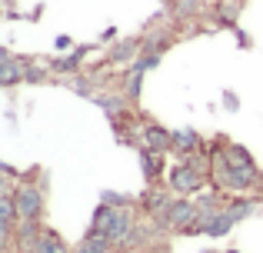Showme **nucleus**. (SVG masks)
<instances>
[{"label": "nucleus", "instance_id": "obj_1", "mask_svg": "<svg viewBox=\"0 0 263 253\" xmlns=\"http://www.w3.org/2000/svg\"><path fill=\"white\" fill-rule=\"evenodd\" d=\"M213 180H217L220 187H227V190H247V187H253V180H257V167L233 163L230 157L220 150V153L213 157Z\"/></svg>", "mask_w": 263, "mask_h": 253}, {"label": "nucleus", "instance_id": "obj_2", "mask_svg": "<svg viewBox=\"0 0 263 253\" xmlns=\"http://www.w3.org/2000/svg\"><path fill=\"white\" fill-rule=\"evenodd\" d=\"M13 203H17V213L20 220H37L40 210H44V200H40V190L37 187H17V193H13Z\"/></svg>", "mask_w": 263, "mask_h": 253}, {"label": "nucleus", "instance_id": "obj_3", "mask_svg": "<svg viewBox=\"0 0 263 253\" xmlns=\"http://www.w3.org/2000/svg\"><path fill=\"white\" fill-rule=\"evenodd\" d=\"M163 220H167L170 227H177V230H186L190 223L200 220V210H197V203H193V200H174V203H170V210L163 213Z\"/></svg>", "mask_w": 263, "mask_h": 253}, {"label": "nucleus", "instance_id": "obj_4", "mask_svg": "<svg viewBox=\"0 0 263 253\" xmlns=\"http://www.w3.org/2000/svg\"><path fill=\"white\" fill-rule=\"evenodd\" d=\"M170 183H174L177 193H193V190L203 183V177L197 173V167H193V163H180L174 173H170Z\"/></svg>", "mask_w": 263, "mask_h": 253}, {"label": "nucleus", "instance_id": "obj_5", "mask_svg": "<svg viewBox=\"0 0 263 253\" xmlns=\"http://www.w3.org/2000/svg\"><path fill=\"white\" fill-rule=\"evenodd\" d=\"M233 223H237V220H233L230 210H217L213 217L200 220V227H203V233H206V237H227V233L233 230Z\"/></svg>", "mask_w": 263, "mask_h": 253}, {"label": "nucleus", "instance_id": "obj_6", "mask_svg": "<svg viewBox=\"0 0 263 253\" xmlns=\"http://www.w3.org/2000/svg\"><path fill=\"white\" fill-rule=\"evenodd\" d=\"M20 80H27V67L20 64V60H0V84L4 87H13L20 84Z\"/></svg>", "mask_w": 263, "mask_h": 253}, {"label": "nucleus", "instance_id": "obj_7", "mask_svg": "<svg viewBox=\"0 0 263 253\" xmlns=\"http://www.w3.org/2000/svg\"><path fill=\"white\" fill-rule=\"evenodd\" d=\"M143 140H147V147L157 150V153L174 150V133H167V130H160V127H147L143 130Z\"/></svg>", "mask_w": 263, "mask_h": 253}, {"label": "nucleus", "instance_id": "obj_8", "mask_svg": "<svg viewBox=\"0 0 263 253\" xmlns=\"http://www.w3.org/2000/svg\"><path fill=\"white\" fill-rule=\"evenodd\" d=\"M110 247H114V240H110L107 233H97V230H90L84 240H80L77 253H107Z\"/></svg>", "mask_w": 263, "mask_h": 253}, {"label": "nucleus", "instance_id": "obj_9", "mask_svg": "<svg viewBox=\"0 0 263 253\" xmlns=\"http://www.w3.org/2000/svg\"><path fill=\"white\" fill-rule=\"evenodd\" d=\"M37 237H40V230H37V220H20L17 223V243H20V250H30L33 253V243H37Z\"/></svg>", "mask_w": 263, "mask_h": 253}, {"label": "nucleus", "instance_id": "obj_10", "mask_svg": "<svg viewBox=\"0 0 263 253\" xmlns=\"http://www.w3.org/2000/svg\"><path fill=\"white\" fill-rule=\"evenodd\" d=\"M33 253H67V247L53 230H40L37 243H33Z\"/></svg>", "mask_w": 263, "mask_h": 253}, {"label": "nucleus", "instance_id": "obj_11", "mask_svg": "<svg viewBox=\"0 0 263 253\" xmlns=\"http://www.w3.org/2000/svg\"><path fill=\"white\" fill-rule=\"evenodd\" d=\"M140 167H143V173L154 180V177L160 173V167H163V157L157 153V150H150V147H140Z\"/></svg>", "mask_w": 263, "mask_h": 253}, {"label": "nucleus", "instance_id": "obj_12", "mask_svg": "<svg viewBox=\"0 0 263 253\" xmlns=\"http://www.w3.org/2000/svg\"><path fill=\"white\" fill-rule=\"evenodd\" d=\"M84 53H87V47H77V50H70L67 57L53 60V70H57V73H70V70H77V64L84 60Z\"/></svg>", "mask_w": 263, "mask_h": 253}, {"label": "nucleus", "instance_id": "obj_13", "mask_svg": "<svg viewBox=\"0 0 263 253\" xmlns=\"http://www.w3.org/2000/svg\"><path fill=\"white\" fill-rule=\"evenodd\" d=\"M140 50V44L137 40H123V44H117L114 50H110V64H123V60H134V53Z\"/></svg>", "mask_w": 263, "mask_h": 253}, {"label": "nucleus", "instance_id": "obj_14", "mask_svg": "<svg viewBox=\"0 0 263 253\" xmlns=\"http://www.w3.org/2000/svg\"><path fill=\"white\" fill-rule=\"evenodd\" d=\"M174 150L193 153V150H197V133H193V130H174Z\"/></svg>", "mask_w": 263, "mask_h": 253}, {"label": "nucleus", "instance_id": "obj_15", "mask_svg": "<svg viewBox=\"0 0 263 253\" xmlns=\"http://www.w3.org/2000/svg\"><path fill=\"white\" fill-rule=\"evenodd\" d=\"M170 203H174V200H170L167 193H147V210H150V213H167Z\"/></svg>", "mask_w": 263, "mask_h": 253}, {"label": "nucleus", "instance_id": "obj_16", "mask_svg": "<svg viewBox=\"0 0 263 253\" xmlns=\"http://www.w3.org/2000/svg\"><path fill=\"white\" fill-rule=\"evenodd\" d=\"M223 153H227V157H230V160H233V163H243V167H253V157H250V153H247V150H243V147H240V143H233V147H227V150H223Z\"/></svg>", "mask_w": 263, "mask_h": 253}, {"label": "nucleus", "instance_id": "obj_17", "mask_svg": "<svg viewBox=\"0 0 263 253\" xmlns=\"http://www.w3.org/2000/svg\"><path fill=\"white\" fill-rule=\"evenodd\" d=\"M227 210L233 213V220H243V217L253 213V200H237V203H230Z\"/></svg>", "mask_w": 263, "mask_h": 253}, {"label": "nucleus", "instance_id": "obj_18", "mask_svg": "<svg viewBox=\"0 0 263 253\" xmlns=\"http://www.w3.org/2000/svg\"><path fill=\"white\" fill-rule=\"evenodd\" d=\"M157 64H160V53H147V57L134 60V70H137V73H147V70H154Z\"/></svg>", "mask_w": 263, "mask_h": 253}, {"label": "nucleus", "instance_id": "obj_19", "mask_svg": "<svg viewBox=\"0 0 263 253\" xmlns=\"http://www.w3.org/2000/svg\"><path fill=\"white\" fill-rule=\"evenodd\" d=\"M97 104H100L110 117H117V113H120V100H114V97H97Z\"/></svg>", "mask_w": 263, "mask_h": 253}, {"label": "nucleus", "instance_id": "obj_20", "mask_svg": "<svg viewBox=\"0 0 263 253\" xmlns=\"http://www.w3.org/2000/svg\"><path fill=\"white\" fill-rule=\"evenodd\" d=\"M127 93H130L134 100L140 97V73H137V70H134V77H130V84H127Z\"/></svg>", "mask_w": 263, "mask_h": 253}, {"label": "nucleus", "instance_id": "obj_21", "mask_svg": "<svg viewBox=\"0 0 263 253\" xmlns=\"http://www.w3.org/2000/svg\"><path fill=\"white\" fill-rule=\"evenodd\" d=\"M40 80H44V70L30 67V70H27V84H40Z\"/></svg>", "mask_w": 263, "mask_h": 253}, {"label": "nucleus", "instance_id": "obj_22", "mask_svg": "<svg viewBox=\"0 0 263 253\" xmlns=\"http://www.w3.org/2000/svg\"><path fill=\"white\" fill-rule=\"evenodd\" d=\"M223 107L227 110H237V97H233V93H223Z\"/></svg>", "mask_w": 263, "mask_h": 253}, {"label": "nucleus", "instance_id": "obj_23", "mask_svg": "<svg viewBox=\"0 0 263 253\" xmlns=\"http://www.w3.org/2000/svg\"><path fill=\"white\" fill-rule=\"evenodd\" d=\"M77 93H84V97H90V80H77Z\"/></svg>", "mask_w": 263, "mask_h": 253}, {"label": "nucleus", "instance_id": "obj_24", "mask_svg": "<svg viewBox=\"0 0 263 253\" xmlns=\"http://www.w3.org/2000/svg\"><path fill=\"white\" fill-rule=\"evenodd\" d=\"M67 47H70V37H67V33H60V37H57V50H67Z\"/></svg>", "mask_w": 263, "mask_h": 253}, {"label": "nucleus", "instance_id": "obj_25", "mask_svg": "<svg viewBox=\"0 0 263 253\" xmlns=\"http://www.w3.org/2000/svg\"><path fill=\"white\" fill-rule=\"evenodd\" d=\"M227 253H240V250H227Z\"/></svg>", "mask_w": 263, "mask_h": 253}, {"label": "nucleus", "instance_id": "obj_26", "mask_svg": "<svg viewBox=\"0 0 263 253\" xmlns=\"http://www.w3.org/2000/svg\"><path fill=\"white\" fill-rule=\"evenodd\" d=\"M203 253H213V250H203Z\"/></svg>", "mask_w": 263, "mask_h": 253}]
</instances>
